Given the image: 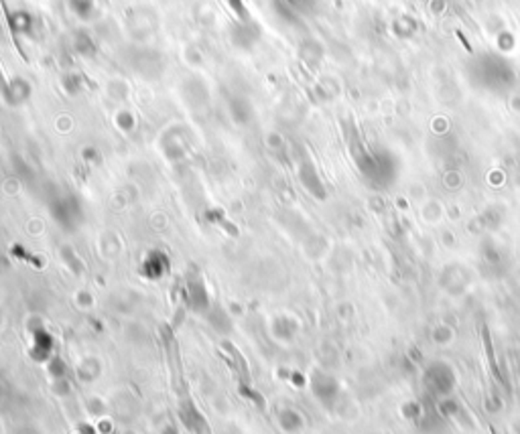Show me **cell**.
Segmentation results:
<instances>
[{
  "label": "cell",
  "instance_id": "1",
  "mask_svg": "<svg viewBox=\"0 0 520 434\" xmlns=\"http://www.w3.org/2000/svg\"><path fill=\"white\" fill-rule=\"evenodd\" d=\"M472 80L479 85V87H486V89H506L514 84V70L512 65L504 61L502 57H496L492 53L479 57L478 61L472 65L469 71Z\"/></svg>",
  "mask_w": 520,
  "mask_h": 434
},
{
  "label": "cell",
  "instance_id": "2",
  "mask_svg": "<svg viewBox=\"0 0 520 434\" xmlns=\"http://www.w3.org/2000/svg\"><path fill=\"white\" fill-rule=\"evenodd\" d=\"M358 165L360 170L366 175V179L376 185V187H386L388 183H393L394 168L393 156L386 151H366L358 156Z\"/></svg>",
  "mask_w": 520,
  "mask_h": 434
},
{
  "label": "cell",
  "instance_id": "3",
  "mask_svg": "<svg viewBox=\"0 0 520 434\" xmlns=\"http://www.w3.org/2000/svg\"><path fill=\"white\" fill-rule=\"evenodd\" d=\"M423 386L435 400L453 396L457 386L455 369L447 362H431L423 371Z\"/></svg>",
  "mask_w": 520,
  "mask_h": 434
},
{
  "label": "cell",
  "instance_id": "4",
  "mask_svg": "<svg viewBox=\"0 0 520 434\" xmlns=\"http://www.w3.org/2000/svg\"><path fill=\"white\" fill-rule=\"evenodd\" d=\"M313 394L319 402H324V406H331L339 396V384L338 379H334L331 376H325V374H317L313 381Z\"/></svg>",
  "mask_w": 520,
  "mask_h": 434
},
{
  "label": "cell",
  "instance_id": "5",
  "mask_svg": "<svg viewBox=\"0 0 520 434\" xmlns=\"http://www.w3.org/2000/svg\"><path fill=\"white\" fill-rule=\"evenodd\" d=\"M437 410L441 414L443 421H457V422H465V412L460 400L455 396H447V398H441L437 400Z\"/></svg>",
  "mask_w": 520,
  "mask_h": 434
},
{
  "label": "cell",
  "instance_id": "6",
  "mask_svg": "<svg viewBox=\"0 0 520 434\" xmlns=\"http://www.w3.org/2000/svg\"><path fill=\"white\" fill-rule=\"evenodd\" d=\"M301 179H303L305 187L309 189L313 195L319 197V199H324L325 197L324 187H322V181H319V177L315 175V170H313L311 165H305V167H303V170H301Z\"/></svg>",
  "mask_w": 520,
  "mask_h": 434
},
{
  "label": "cell",
  "instance_id": "7",
  "mask_svg": "<svg viewBox=\"0 0 520 434\" xmlns=\"http://www.w3.org/2000/svg\"><path fill=\"white\" fill-rule=\"evenodd\" d=\"M423 410H425V404H421V402H415V400H413V402H407V404L403 406L400 412H403V416H405L407 421L415 422V424H417V422L421 421Z\"/></svg>",
  "mask_w": 520,
  "mask_h": 434
},
{
  "label": "cell",
  "instance_id": "8",
  "mask_svg": "<svg viewBox=\"0 0 520 434\" xmlns=\"http://www.w3.org/2000/svg\"><path fill=\"white\" fill-rule=\"evenodd\" d=\"M433 341L439 343V345H447L453 341V331H451L450 327H445V325H439L435 331H433Z\"/></svg>",
  "mask_w": 520,
  "mask_h": 434
},
{
  "label": "cell",
  "instance_id": "9",
  "mask_svg": "<svg viewBox=\"0 0 520 434\" xmlns=\"http://www.w3.org/2000/svg\"><path fill=\"white\" fill-rule=\"evenodd\" d=\"M510 428H512V433L514 434H520V418H516V421L512 422V426H510Z\"/></svg>",
  "mask_w": 520,
  "mask_h": 434
}]
</instances>
